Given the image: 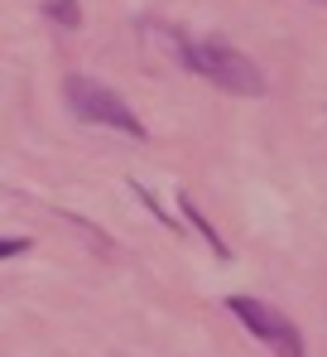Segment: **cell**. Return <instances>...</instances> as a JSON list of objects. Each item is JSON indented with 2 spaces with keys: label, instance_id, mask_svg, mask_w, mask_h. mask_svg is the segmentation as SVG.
Segmentation results:
<instances>
[{
  "label": "cell",
  "instance_id": "cell-1",
  "mask_svg": "<svg viewBox=\"0 0 327 357\" xmlns=\"http://www.w3.org/2000/svg\"><path fill=\"white\" fill-rule=\"evenodd\" d=\"M173 44H178L183 63H188L193 73H202L207 82H217L221 92H236V97H265V73L246 59V54H236L231 44H221V39L193 44V39H178V34H173Z\"/></svg>",
  "mask_w": 327,
  "mask_h": 357
},
{
  "label": "cell",
  "instance_id": "cell-2",
  "mask_svg": "<svg viewBox=\"0 0 327 357\" xmlns=\"http://www.w3.org/2000/svg\"><path fill=\"white\" fill-rule=\"evenodd\" d=\"M67 92V107L92 126H106V130H125L135 140H145V121L130 112V102H120V92H111L106 82H92V77H67L63 82Z\"/></svg>",
  "mask_w": 327,
  "mask_h": 357
},
{
  "label": "cell",
  "instance_id": "cell-3",
  "mask_svg": "<svg viewBox=\"0 0 327 357\" xmlns=\"http://www.w3.org/2000/svg\"><path fill=\"white\" fill-rule=\"evenodd\" d=\"M226 309L265 343V348H274L279 357H303V333L274 309V304H265V299H250V295H231L226 299Z\"/></svg>",
  "mask_w": 327,
  "mask_h": 357
},
{
  "label": "cell",
  "instance_id": "cell-4",
  "mask_svg": "<svg viewBox=\"0 0 327 357\" xmlns=\"http://www.w3.org/2000/svg\"><path fill=\"white\" fill-rule=\"evenodd\" d=\"M178 208H183V218H188V222H193V227H198V232H202V237L212 241V251H217L221 261H226V256H231V251H226V241L217 237V227H212V222H207V218H202V213H198V203H193V198H178Z\"/></svg>",
  "mask_w": 327,
  "mask_h": 357
},
{
  "label": "cell",
  "instance_id": "cell-5",
  "mask_svg": "<svg viewBox=\"0 0 327 357\" xmlns=\"http://www.w3.org/2000/svg\"><path fill=\"white\" fill-rule=\"evenodd\" d=\"M44 15L54 24H63V29H77L82 24V5L77 0H44Z\"/></svg>",
  "mask_w": 327,
  "mask_h": 357
},
{
  "label": "cell",
  "instance_id": "cell-6",
  "mask_svg": "<svg viewBox=\"0 0 327 357\" xmlns=\"http://www.w3.org/2000/svg\"><path fill=\"white\" fill-rule=\"evenodd\" d=\"M24 251H29L24 237H0V261H5V256H24Z\"/></svg>",
  "mask_w": 327,
  "mask_h": 357
}]
</instances>
